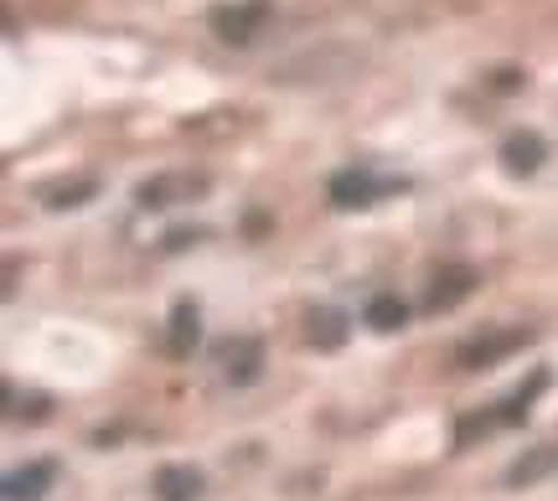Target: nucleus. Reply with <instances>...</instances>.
Masks as SVG:
<instances>
[{"instance_id":"1","label":"nucleus","mask_w":558,"mask_h":501,"mask_svg":"<svg viewBox=\"0 0 558 501\" xmlns=\"http://www.w3.org/2000/svg\"><path fill=\"white\" fill-rule=\"evenodd\" d=\"M383 192H399V181H378L373 171H357V166H352V171H337L331 186H326L331 207H341V212H352V207H373Z\"/></svg>"},{"instance_id":"2","label":"nucleus","mask_w":558,"mask_h":501,"mask_svg":"<svg viewBox=\"0 0 558 501\" xmlns=\"http://www.w3.org/2000/svg\"><path fill=\"white\" fill-rule=\"evenodd\" d=\"M207 192V176H192V171H171V176H150L140 181L135 201L140 207H181V201H192Z\"/></svg>"},{"instance_id":"3","label":"nucleus","mask_w":558,"mask_h":501,"mask_svg":"<svg viewBox=\"0 0 558 501\" xmlns=\"http://www.w3.org/2000/svg\"><path fill=\"white\" fill-rule=\"evenodd\" d=\"M218 367H222V378L233 382V388H248V382H259V372H264V346L259 341H248V337L222 341Z\"/></svg>"},{"instance_id":"4","label":"nucleus","mask_w":558,"mask_h":501,"mask_svg":"<svg viewBox=\"0 0 558 501\" xmlns=\"http://www.w3.org/2000/svg\"><path fill=\"white\" fill-rule=\"evenodd\" d=\"M259 26H264V5H218V11H213V32H218L222 41H233V47L254 41Z\"/></svg>"},{"instance_id":"5","label":"nucleus","mask_w":558,"mask_h":501,"mask_svg":"<svg viewBox=\"0 0 558 501\" xmlns=\"http://www.w3.org/2000/svg\"><path fill=\"white\" fill-rule=\"evenodd\" d=\"M543 161H548V145H543V135H533V130H518V135L501 140V166H507L512 176H533Z\"/></svg>"},{"instance_id":"6","label":"nucleus","mask_w":558,"mask_h":501,"mask_svg":"<svg viewBox=\"0 0 558 501\" xmlns=\"http://www.w3.org/2000/svg\"><path fill=\"white\" fill-rule=\"evenodd\" d=\"M476 290V269L471 264H450V269H439L435 284H429V310H450V305H460L465 295Z\"/></svg>"},{"instance_id":"7","label":"nucleus","mask_w":558,"mask_h":501,"mask_svg":"<svg viewBox=\"0 0 558 501\" xmlns=\"http://www.w3.org/2000/svg\"><path fill=\"white\" fill-rule=\"evenodd\" d=\"M52 461H32V465H21V471H11L5 476V501H41L47 497V486H52Z\"/></svg>"},{"instance_id":"8","label":"nucleus","mask_w":558,"mask_h":501,"mask_svg":"<svg viewBox=\"0 0 558 501\" xmlns=\"http://www.w3.org/2000/svg\"><path fill=\"white\" fill-rule=\"evenodd\" d=\"M202 471H192V465H160L156 471V497L160 501H197L202 497Z\"/></svg>"},{"instance_id":"9","label":"nucleus","mask_w":558,"mask_h":501,"mask_svg":"<svg viewBox=\"0 0 558 501\" xmlns=\"http://www.w3.org/2000/svg\"><path fill=\"white\" fill-rule=\"evenodd\" d=\"M527 331H497V337H476L471 346H460V367H486V362L507 357L512 346H522Z\"/></svg>"},{"instance_id":"10","label":"nucleus","mask_w":558,"mask_h":501,"mask_svg":"<svg viewBox=\"0 0 558 501\" xmlns=\"http://www.w3.org/2000/svg\"><path fill=\"white\" fill-rule=\"evenodd\" d=\"M202 316H197V305L192 301H177V310H171V357H186L192 346H197L202 337Z\"/></svg>"},{"instance_id":"11","label":"nucleus","mask_w":558,"mask_h":501,"mask_svg":"<svg viewBox=\"0 0 558 501\" xmlns=\"http://www.w3.org/2000/svg\"><path fill=\"white\" fill-rule=\"evenodd\" d=\"M554 465H558V444H538L533 455H522V461L507 471V481H512V486H533V481H543Z\"/></svg>"},{"instance_id":"12","label":"nucleus","mask_w":558,"mask_h":501,"mask_svg":"<svg viewBox=\"0 0 558 501\" xmlns=\"http://www.w3.org/2000/svg\"><path fill=\"white\" fill-rule=\"evenodd\" d=\"M362 321L373 326V331H399V326L409 321V305H403L399 295H373L367 310H362Z\"/></svg>"},{"instance_id":"13","label":"nucleus","mask_w":558,"mask_h":501,"mask_svg":"<svg viewBox=\"0 0 558 501\" xmlns=\"http://www.w3.org/2000/svg\"><path fill=\"white\" fill-rule=\"evenodd\" d=\"M311 341L331 352V346H341V341H347V321H341L337 310H320V316H311Z\"/></svg>"},{"instance_id":"14","label":"nucleus","mask_w":558,"mask_h":501,"mask_svg":"<svg viewBox=\"0 0 558 501\" xmlns=\"http://www.w3.org/2000/svg\"><path fill=\"white\" fill-rule=\"evenodd\" d=\"M94 192H99V181H73V186H52L47 201H52V207H78V201L94 197Z\"/></svg>"}]
</instances>
